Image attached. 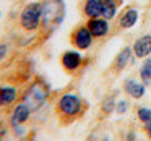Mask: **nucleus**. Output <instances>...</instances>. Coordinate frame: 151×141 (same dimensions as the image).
Masks as SVG:
<instances>
[{
    "label": "nucleus",
    "instance_id": "obj_5",
    "mask_svg": "<svg viewBox=\"0 0 151 141\" xmlns=\"http://www.w3.org/2000/svg\"><path fill=\"white\" fill-rule=\"evenodd\" d=\"M70 42L76 50H89L94 42V36L91 34L89 28L86 24H80L70 34Z\"/></svg>",
    "mask_w": 151,
    "mask_h": 141
},
{
    "label": "nucleus",
    "instance_id": "obj_16",
    "mask_svg": "<svg viewBox=\"0 0 151 141\" xmlns=\"http://www.w3.org/2000/svg\"><path fill=\"white\" fill-rule=\"evenodd\" d=\"M138 76L145 86H151V57L143 59L140 70H138Z\"/></svg>",
    "mask_w": 151,
    "mask_h": 141
},
{
    "label": "nucleus",
    "instance_id": "obj_11",
    "mask_svg": "<svg viewBox=\"0 0 151 141\" xmlns=\"http://www.w3.org/2000/svg\"><path fill=\"white\" fill-rule=\"evenodd\" d=\"M31 114H33V110H31V109L28 107V105L24 104L23 101L18 102V104L13 107V110H12V115H10V125H12V128L24 125L28 120H29Z\"/></svg>",
    "mask_w": 151,
    "mask_h": 141
},
{
    "label": "nucleus",
    "instance_id": "obj_24",
    "mask_svg": "<svg viewBox=\"0 0 151 141\" xmlns=\"http://www.w3.org/2000/svg\"><path fill=\"white\" fill-rule=\"evenodd\" d=\"M125 136H127V138H125L127 141H135V136H137V135H135V131H128Z\"/></svg>",
    "mask_w": 151,
    "mask_h": 141
},
{
    "label": "nucleus",
    "instance_id": "obj_9",
    "mask_svg": "<svg viewBox=\"0 0 151 141\" xmlns=\"http://www.w3.org/2000/svg\"><path fill=\"white\" fill-rule=\"evenodd\" d=\"M86 26L89 28L94 39H106L111 34V21L106 20L104 16L91 18V20L86 21Z\"/></svg>",
    "mask_w": 151,
    "mask_h": 141
},
{
    "label": "nucleus",
    "instance_id": "obj_2",
    "mask_svg": "<svg viewBox=\"0 0 151 141\" xmlns=\"http://www.w3.org/2000/svg\"><path fill=\"white\" fill-rule=\"evenodd\" d=\"M42 2V23H41V34L49 37L63 24L67 16L65 0H41Z\"/></svg>",
    "mask_w": 151,
    "mask_h": 141
},
{
    "label": "nucleus",
    "instance_id": "obj_15",
    "mask_svg": "<svg viewBox=\"0 0 151 141\" xmlns=\"http://www.w3.org/2000/svg\"><path fill=\"white\" fill-rule=\"evenodd\" d=\"M124 0H102V16L106 20H115Z\"/></svg>",
    "mask_w": 151,
    "mask_h": 141
},
{
    "label": "nucleus",
    "instance_id": "obj_20",
    "mask_svg": "<svg viewBox=\"0 0 151 141\" xmlns=\"http://www.w3.org/2000/svg\"><path fill=\"white\" fill-rule=\"evenodd\" d=\"M7 55H8V44L2 42V44H0V63L7 59Z\"/></svg>",
    "mask_w": 151,
    "mask_h": 141
},
{
    "label": "nucleus",
    "instance_id": "obj_21",
    "mask_svg": "<svg viewBox=\"0 0 151 141\" xmlns=\"http://www.w3.org/2000/svg\"><path fill=\"white\" fill-rule=\"evenodd\" d=\"M7 133H8V128H7V125H5L4 122H0V141H4V140H5V136H7Z\"/></svg>",
    "mask_w": 151,
    "mask_h": 141
},
{
    "label": "nucleus",
    "instance_id": "obj_26",
    "mask_svg": "<svg viewBox=\"0 0 151 141\" xmlns=\"http://www.w3.org/2000/svg\"><path fill=\"white\" fill-rule=\"evenodd\" d=\"M150 34H151V31H150Z\"/></svg>",
    "mask_w": 151,
    "mask_h": 141
},
{
    "label": "nucleus",
    "instance_id": "obj_10",
    "mask_svg": "<svg viewBox=\"0 0 151 141\" xmlns=\"http://www.w3.org/2000/svg\"><path fill=\"white\" fill-rule=\"evenodd\" d=\"M146 88L148 86H145L143 83H141V79H137V78H125L124 83H122V89H124V92L128 96V97L132 99H143L145 94H146Z\"/></svg>",
    "mask_w": 151,
    "mask_h": 141
},
{
    "label": "nucleus",
    "instance_id": "obj_13",
    "mask_svg": "<svg viewBox=\"0 0 151 141\" xmlns=\"http://www.w3.org/2000/svg\"><path fill=\"white\" fill-rule=\"evenodd\" d=\"M18 101V89L12 84L0 86V109H7Z\"/></svg>",
    "mask_w": 151,
    "mask_h": 141
},
{
    "label": "nucleus",
    "instance_id": "obj_22",
    "mask_svg": "<svg viewBox=\"0 0 151 141\" xmlns=\"http://www.w3.org/2000/svg\"><path fill=\"white\" fill-rule=\"evenodd\" d=\"M143 128H145V133L148 135V138L151 140V118H150L148 122H145V123H143Z\"/></svg>",
    "mask_w": 151,
    "mask_h": 141
},
{
    "label": "nucleus",
    "instance_id": "obj_8",
    "mask_svg": "<svg viewBox=\"0 0 151 141\" xmlns=\"http://www.w3.org/2000/svg\"><path fill=\"white\" fill-rule=\"evenodd\" d=\"M133 62H135V55H133V50H132V46H125V47H122V49L119 50V54L114 57L111 70L114 72V75H119V73H122L124 70H127Z\"/></svg>",
    "mask_w": 151,
    "mask_h": 141
},
{
    "label": "nucleus",
    "instance_id": "obj_3",
    "mask_svg": "<svg viewBox=\"0 0 151 141\" xmlns=\"http://www.w3.org/2000/svg\"><path fill=\"white\" fill-rule=\"evenodd\" d=\"M50 96V86L41 76H36L33 81L29 83V86H26L24 92L21 94V101L28 105L33 112H37L47 101Z\"/></svg>",
    "mask_w": 151,
    "mask_h": 141
},
{
    "label": "nucleus",
    "instance_id": "obj_14",
    "mask_svg": "<svg viewBox=\"0 0 151 141\" xmlns=\"http://www.w3.org/2000/svg\"><path fill=\"white\" fill-rule=\"evenodd\" d=\"M83 15L88 20L102 16V0H83Z\"/></svg>",
    "mask_w": 151,
    "mask_h": 141
},
{
    "label": "nucleus",
    "instance_id": "obj_6",
    "mask_svg": "<svg viewBox=\"0 0 151 141\" xmlns=\"http://www.w3.org/2000/svg\"><path fill=\"white\" fill-rule=\"evenodd\" d=\"M140 20V11L137 7L130 5V7H125L120 13L117 15V21H115V33H120V31H127L132 29L135 24Z\"/></svg>",
    "mask_w": 151,
    "mask_h": 141
},
{
    "label": "nucleus",
    "instance_id": "obj_7",
    "mask_svg": "<svg viewBox=\"0 0 151 141\" xmlns=\"http://www.w3.org/2000/svg\"><path fill=\"white\" fill-rule=\"evenodd\" d=\"M60 65L65 70L67 73H76L81 70V67L85 65V57L78 52V50H65V52L60 55Z\"/></svg>",
    "mask_w": 151,
    "mask_h": 141
},
{
    "label": "nucleus",
    "instance_id": "obj_4",
    "mask_svg": "<svg viewBox=\"0 0 151 141\" xmlns=\"http://www.w3.org/2000/svg\"><path fill=\"white\" fill-rule=\"evenodd\" d=\"M20 28L26 33H37L41 29V23H42V2L39 0H33L28 2L20 11V18H18Z\"/></svg>",
    "mask_w": 151,
    "mask_h": 141
},
{
    "label": "nucleus",
    "instance_id": "obj_25",
    "mask_svg": "<svg viewBox=\"0 0 151 141\" xmlns=\"http://www.w3.org/2000/svg\"><path fill=\"white\" fill-rule=\"evenodd\" d=\"M0 18H2V11H0Z\"/></svg>",
    "mask_w": 151,
    "mask_h": 141
},
{
    "label": "nucleus",
    "instance_id": "obj_1",
    "mask_svg": "<svg viewBox=\"0 0 151 141\" xmlns=\"http://www.w3.org/2000/svg\"><path fill=\"white\" fill-rule=\"evenodd\" d=\"M85 109L86 104L83 97L73 91H67L60 94L55 102V114L62 125H70L75 120H78L85 114Z\"/></svg>",
    "mask_w": 151,
    "mask_h": 141
},
{
    "label": "nucleus",
    "instance_id": "obj_23",
    "mask_svg": "<svg viewBox=\"0 0 151 141\" xmlns=\"http://www.w3.org/2000/svg\"><path fill=\"white\" fill-rule=\"evenodd\" d=\"M20 141H37V140H36V135L34 133H29V135H26V136H23Z\"/></svg>",
    "mask_w": 151,
    "mask_h": 141
},
{
    "label": "nucleus",
    "instance_id": "obj_19",
    "mask_svg": "<svg viewBox=\"0 0 151 141\" xmlns=\"http://www.w3.org/2000/svg\"><path fill=\"white\" fill-rule=\"evenodd\" d=\"M128 107H130V104H128L127 99H120V101H117V104H115V112L124 115L128 112Z\"/></svg>",
    "mask_w": 151,
    "mask_h": 141
},
{
    "label": "nucleus",
    "instance_id": "obj_17",
    "mask_svg": "<svg viewBox=\"0 0 151 141\" xmlns=\"http://www.w3.org/2000/svg\"><path fill=\"white\" fill-rule=\"evenodd\" d=\"M115 104H117V101H115V92L114 94H109V96H106L104 99H102V102H101V112H102V115H111L112 112H115Z\"/></svg>",
    "mask_w": 151,
    "mask_h": 141
},
{
    "label": "nucleus",
    "instance_id": "obj_18",
    "mask_svg": "<svg viewBox=\"0 0 151 141\" xmlns=\"http://www.w3.org/2000/svg\"><path fill=\"white\" fill-rule=\"evenodd\" d=\"M137 117H138V120H140L141 123L148 122L151 118V109L150 107H138L137 109Z\"/></svg>",
    "mask_w": 151,
    "mask_h": 141
},
{
    "label": "nucleus",
    "instance_id": "obj_12",
    "mask_svg": "<svg viewBox=\"0 0 151 141\" xmlns=\"http://www.w3.org/2000/svg\"><path fill=\"white\" fill-rule=\"evenodd\" d=\"M132 50H133L135 59L143 60L151 55V34H143V36L137 37L135 42L132 44Z\"/></svg>",
    "mask_w": 151,
    "mask_h": 141
}]
</instances>
